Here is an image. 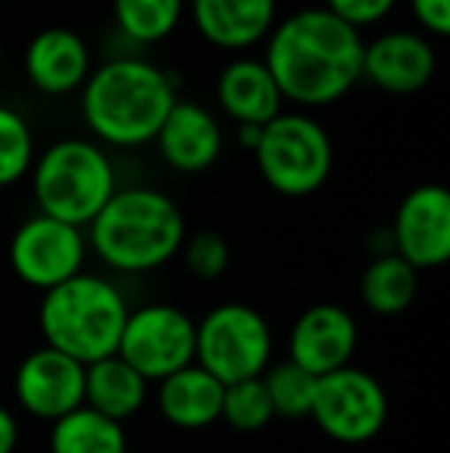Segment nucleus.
Here are the masks:
<instances>
[{
    "label": "nucleus",
    "mask_w": 450,
    "mask_h": 453,
    "mask_svg": "<svg viewBox=\"0 0 450 453\" xmlns=\"http://www.w3.org/2000/svg\"><path fill=\"white\" fill-rule=\"evenodd\" d=\"M364 37L324 6H306L278 19L265 37V68L284 102L324 108L361 81Z\"/></svg>",
    "instance_id": "nucleus-1"
},
{
    "label": "nucleus",
    "mask_w": 450,
    "mask_h": 453,
    "mask_svg": "<svg viewBox=\"0 0 450 453\" xmlns=\"http://www.w3.org/2000/svg\"><path fill=\"white\" fill-rule=\"evenodd\" d=\"M176 99V81L136 56L109 59L93 68L80 87L87 130L114 149H142L155 142Z\"/></svg>",
    "instance_id": "nucleus-2"
},
{
    "label": "nucleus",
    "mask_w": 450,
    "mask_h": 453,
    "mask_svg": "<svg viewBox=\"0 0 450 453\" xmlns=\"http://www.w3.org/2000/svg\"><path fill=\"white\" fill-rule=\"evenodd\" d=\"M186 234L179 203L164 191L136 185L109 197L87 226V247L114 272L145 274L179 257Z\"/></svg>",
    "instance_id": "nucleus-3"
},
{
    "label": "nucleus",
    "mask_w": 450,
    "mask_h": 453,
    "mask_svg": "<svg viewBox=\"0 0 450 453\" xmlns=\"http://www.w3.org/2000/svg\"><path fill=\"white\" fill-rule=\"evenodd\" d=\"M126 315H130V305L124 293L109 278L87 272L47 290L37 309L47 346L84 367L118 352Z\"/></svg>",
    "instance_id": "nucleus-4"
},
{
    "label": "nucleus",
    "mask_w": 450,
    "mask_h": 453,
    "mask_svg": "<svg viewBox=\"0 0 450 453\" xmlns=\"http://www.w3.org/2000/svg\"><path fill=\"white\" fill-rule=\"evenodd\" d=\"M31 191L41 216L87 228L118 191V180L103 145L68 136L34 157Z\"/></svg>",
    "instance_id": "nucleus-5"
},
{
    "label": "nucleus",
    "mask_w": 450,
    "mask_h": 453,
    "mask_svg": "<svg viewBox=\"0 0 450 453\" xmlns=\"http://www.w3.org/2000/svg\"><path fill=\"white\" fill-rule=\"evenodd\" d=\"M259 176L284 197L315 195L333 170V142L321 120L302 111H281L263 127L256 149Z\"/></svg>",
    "instance_id": "nucleus-6"
},
{
    "label": "nucleus",
    "mask_w": 450,
    "mask_h": 453,
    "mask_svg": "<svg viewBox=\"0 0 450 453\" xmlns=\"http://www.w3.org/2000/svg\"><path fill=\"white\" fill-rule=\"evenodd\" d=\"M269 321L247 303H225L194 324V364L223 386L256 380L269 370Z\"/></svg>",
    "instance_id": "nucleus-7"
},
{
    "label": "nucleus",
    "mask_w": 450,
    "mask_h": 453,
    "mask_svg": "<svg viewBox=\"0 0 450 453\" xmlns=\"http://www.w3.org/2000/svg\"><path fill=\"white\" fill-rule=\"evenodd\" d=\"M389 417V398L377 376L361 367H342L315 382L309 419L339 444H364L377 438Z\"/></svg>",
    "instance_id": "nucleus-8"
},
{
    "label": "nucleus",
    "mask_w": 450,
    "mask_h": 453,
    "mask_svg": "<svg viewBox=\"0 0 450 453\" xmlns=\"http://www.w3.org/2000/svg\"><path fill=\"white\" fill-rule=\"evenodd\" d=\"M114 355L130 364L145 382H161L194 364V321L167 303L133 309Z\"/></svg>",
    "instance_id": "nucleus-9"
},
{
    "label": "nucleus",
    "mask_w": 450,
    "mask_h": 453,
    "mask_svg": "<svg viewBox=\"0 0 450 453\" xmlns=\"http://www.w3.org/2000/svg\"><path fill=\"white\" fill-rule=\"evenodd\" d=\"M87 234L68 222L50 216H31L16 228L10 241V265L22 284L34 290H53L84 272Z\"/></svg>",
    "instance_id": "nucleus-10"
},
{
    "label": "nucleus",
    "mask_w": 450,
    "mask_h": 453,
    "mask_svg": "<svg viewBox=\"0 0 450 453\" xmlns=\"http://www.w3.org/2000/svg\"><path fill=\"white\" fill-rule=\"evenodd\" d=\"M392 250L416 272L439 269L450 259V195L445 185H416L392 219Z\"/></svg>",
    "instance_id": "nucleus-11"
},
{
    "label": "nucleus",
    "mask_w": 450,
    "mask_h": 453,
    "mask_svg": "<svg viewBox=\"0 0 450 453\" xmlns=\"http://www.w3.org/2000/svg\"><path fill=\"white\" fill-rule=\"evenodd\" d=\"M84 364L43 346L25 355L16 370V401L31 417L56 423L84 404Z\"/></svg>",
    "instance_id": "nucleus-12"
},
{
    "label": "nucleus",
    "mask_w": 450,
    "mask_h": 453,
    "mask_svg": "<svg viewBox=\"0 0 450 453\" xmlns=\"http://www.w3.org/2000/svg\"><path fill=\"white\" fill-rule=\"evenodd\" d=\"M439 56L426 35L416 31H385L364 43L361 81H370L377 90L392 96H414L426 90L435 78Z\"/></svg>",
    "instance_id": "nucleus-13"
},
{
    "label": "nucleus",
    "mask_w": 450,
    "mask_h": 453,
    "mask_svg": "<svg viewBox=\"0 0 450 453\" xmlns=\"http://www.w3.org/2000/svg\"><path fill=\"white\" fill-rule=\"evenodd\" d=\"M290 364L312 376H327L352 364L358 349V324L337 303H318L296 318L290 330Z\"/></svg>",
    "instance_id": "nucleus-14"
},
{
    "label": "nucleus",
    "mask_w": 450,
    "mask_h": 453,
    "mask_svg": "<svg viewBox=\"0 0 450 453\" xmlns=\"http://www.w3.org/2000/svg\"><path fill=\"white\" fill-rule=\"evenodd\" d=\"M164 164L176 173H204L223 155V127L210 108L176 99L155 136Z\"/></svg>",
    "instance_id": "nucleus-15"
},
{
    "label": "nucleus",
    "mask_w": 450,
    "mask_h": 453,
    "mask_svg": "<svg viewBox=\"0 0 450 453\" xmlns=\"http://www.w3.org/2000/svg\"><path fill=\"white\" fill-rule=\"evenodd\" d=\"M90 72V47L72 28H62V25L43 28L25 47V78L43 96H68L80 90Z\"/></svg>",
    "instance_id": "nucleus-16"
},
{
    "label": "nucleus",
    "mask_w": 450,
    "mask_h": 453,
    "mask_svg": "<svg viewBox=\"0 0 450 453\" xmlns=\"http://www.w3.org/2000/svg\"><path fill=\"white\" fill-rule=\"evenodd\" d=\"M188 12L210 47L244 53L275 28L278 0H188Z\"/></svg>",
    "instance_id": "nucleus-17"
},
{
    "label": "nucleus",
    "mask_w": 450,
    "mask_h": 453,
    "mask_svg": "<svg viewBox=\"0 0 450 453\" xmlns=\"http://www.w3.org/2000/svg\"><path fill=\"white\" fill-rule=\"evenodd\" d=\"M217 102L238 127H265L284 108L275 78L269 74L265 62L256 59V56H238L219 72Z\"/></svg>",
    "instance_id": "nucleus-18"
},
{
    "label": "nucleus",
    "mask_w": 450,
    "mask_h": 453,
    "mask_svg": "<svg viewBox=\"0 0 450 453\" xmlns=\"http://www.w3.org/2000/svg\"><path fill=\"white\" fill-rule=\"evenodd\" d=\"M223 392V382L213 380L198 364H188V367L176 370L167 380L157 382V411L176 429L198 432L219 423Z\"/></svg>",
    "instance_id": "nucleus-19"
},
{
    "label": "nucleus",
    "mask_w": 450,
    "mask_h": 453,
    "mask_svg": "<svg viewBox=\"0 0 450 453\" xmlns=\"http://www.w3.org/2000/svg\"><path fill=\"white\" fill-rule=\"evenodd\" d=\"M149 398V382L136 373L118 355L87 364L84 370V404L90 411L103 413L124 426L130 417H136Z\"/></svg>",
    "instance_id": "nucleus-20"
},
{
    "label": "nucleus",
    "mask_w": 450,
    "mask_h": 453,
    "mask_svg": "<svg viewBox=\"0 0 450 453\" xmlns=\"http://www.w3.org/2000/svg\"><path fill=\"white\" fill-rule=\"evenodd\" d=\"M50 453H130L120 423L80 404L50 429Z\"/></svg>",
    "instance_id": "nucleus-21"
},
{
    "label": "nucleus",
    "mask_w": 450,
    "mask_h": 453,
    "mask_svg": "<svg viewBox=\"0 0 450 453\" xmlns=\"http://www.w3.org/2000/svg\"><path fill=\"white\" fill-rule=\"evenodd\" d=\"M416 274L420 272L404 263L398 253L373 257L361 274V299L377 315H401L416 299V287H420Z\"/></svg>",
    "instance_id": "nucleus-22"
},
{
    "label": "nucleus",
    "mask_w": 450,
    "mask_h": 453,
    "mask_svg": "<svg viewBox=\"0 0 450 453\" xmlns=\"http://www.w3.org/2000/svg\"><path fill=\"white\" fill-rule=\"evenodd\" d=\"M114 22L133 43H157L182 22L186 0H111Z\"/></svg>",
    "instance_id": "nucleus-23"
},
{
    "label": "nucleus",
    "mask_w": 450,
    "mask_h": 453,
    "mask_svg": "<svg viewBox=\"0 0 450 453\" xmlns=\"http://www.w3.org/2000/svg\"><path fill=\"white\" fill-rule=\"evenodd\" d=\"M315 382H318V376L306 373V370L290 361L275 364V367H269L263 373V386L269 392L271 411H275V417L284 419L309 417L315 398Z\"/></svg>",
    "instance_id": "nucleus-24"
},
{
    "label": "nucleus",
    "mask_w": 450,
    "mask_h": 453,
    "mask_svg": "<svg viewBox=\"0 0 450 453\" xmlns=\"http://www.w3.org/2000/svg\"><path fill=\"white\" fill-rule=\"evenodd\" d=\"M34 133L31 124L10 105H0V188H10L31 173Z\"/></svg>",
    "instance_id": "nucleus-25"
},
{
    "label": "nucleus",
    "mask_w": 450,
    "mask_h": 453,
    "mask_svg": "<svg viewBox=\"0 0 450 453\" xmlns=\"http://www.w3.org/2000/svg\"><path fill=\"white\" fill-rule=\"evenodd\" d=\"M219 419H225L234 432H247V435H250V432H263L265 426L275 419L269 392H265V386H263V376L225 386Z\"/></svg>",
    "instance_id": "nucleus-26"
},
{
    "label": "nucleus",
    "mask_w": 450,
    "mask_h": 453,
    "mask_svg": "<svg viewBox=\"0 0 450 453\" xmlns=\"http://www.w3.org/2000/svg\"><path fill=\"white\" fill-rule=\"evenodd\" d=\"M182 263L198 280H217L228 269V244L219 232L201 228L182 241Z\"/></svg>",
    "instance_id": "nucleus-27"
},
{
    "label": "nucleus",
    "mask_w": 450,
    "mask_h": 453,
    "mask_svg": "<svg viewBox=\"0 0 450 453\" xmlns=\"http://www.w3.org/2000/svg\"><path fill=\"white\" fill-rule=\"evenodd\" d=\"M395 4L398 0H324V10L333 12L348 28L361 31V28H370V25L383 22V19L395 10Z\"/></svg>",
    "instance_id": "nucleus-28"
},
{
    "label": "nucleus",
    "mask_w": 450,
    "mask_h": 453,
    "mask_svg": "<svg viewBox=\"0 0 450 453\" xmlns=\"http://www.w3.org/2000/svg\"><path fill=\"white\" fill-rule=\"evenodd\" d=\"M410 12L426 35H450V0H410Z\"/></svg>",
    "instance_id": "nucleus-29"
},
{
    "label": "nucleus",
    "mask_w": 450,
    "mask_h": 453,
    "mask_svg": "<svg viewBox=\"0 0 450 453\" xmlns=\"http://www.w3.org/2000/svg\"><path fill=\"white\" fill-rule=\"evenodd\" d=\"M19 444V423L12 417V411H6L0 404V453H16Z\"/></svg>",
    "instance_id": "nucleus-30"
},
{
    "label": "nucleus",
    "mask_w": 450,
    "mask_h": 453,
    "mask_svg": "<svg viewBox=\"0 0 450 453\" xmlns=\"http://www.w3.org/2000/svg\"><path fill=\"white\" fill-rule=\"evenodd\" d=\"M259 136H263V127H247V124L238 127V145H240V149L253 151V149H256V142H259Z\"/></svg>",
    "instance_id": "nucleus-31"
},
{
    "label": "nucleus",
    "mask_w": 450,
    "mask_h": 453,
    "mask_svg": "<svg viewBox=\"0 0 450 453\" xmlns=\"http://www.w3.org/2000/svg\"><path fill=\"white\" fill-rule=\"evenodd\" d=\"M0 72H4V50H0Z\"/></svg>",
    "instance_id": "nucleus-32"
}]
</instances>
